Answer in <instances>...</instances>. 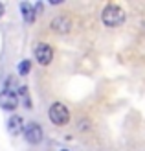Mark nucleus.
I'll use <instances>...</instances> for the list:
<instances>
[{
	"mask_svg": "<svg viewBox=\"0 0 145 151\" xmlns=\"http://www.w3.org/2000/svg\"><path fill=\"white\" fill-rule=\"evenodd\" d=\"M101 20L109 28L121 26V24H123V20H125V11L121 9L119 6H116V4H109L103 9V13H101Z\"/></svg>",
	"mask_w": 145,
	"mask_h": 151,
	"instance_id": "1",
	"label": "nucleus"
},
{
	"mask_svg": "<svg viewBox=\"0 0 145 151\" xmlns=\"http://www.w3.org/2000/svg\"><path fill=\"white\" fill-rule=\"evenodd\" d=\"M48 116H50V120H51L55 125H64V124L70 122V112H68L66 105L59 103V101L51 103V107H50V111H48Z\"/></svg>",
	"mask_w": 145,
	"mask_h": 151,
	"instance_id": "2",
	"label": "nucleus"
},
{
	"mask_svg": "<svg viewBox=\"0 0 145 151\" xmlns=\"http://www.w3.org/2000/svg\"><path fill=\"white\" fill-rule=\"evenodd\" d=\"M35 59L39 65H50L51 59H53V50H51L50 44H46V42L37 44L35 46Z\"/></svg>",
	"mask_w": 145,
	"mask_h": 151,
	"instance_id": "3",
	"label": "nucleus"
},
{
	"mask_svg": "<svg viewBox=\"0 0 145 151\" xmlns=\"http://www.w3.org/2000/svg\"><path fill=\"white\" fill-rule=\"evenodd\" d=\"M24 137H26V140L29 144H39L42 140V127L39 124H35V122L24 125Z\"/></svg>",
	"mask_w": 145,
	"mask_h": 151,
	"instance_id": "4",
	"label": "nucleus"
},
{
	"mask_svg": "<svg viewBox=\"0 0 145 151\" xmlns=\"http://www.w3.org/2000/svg\"><path fill=\"white\" fill-rule=\"evenodd\" d=\"M19 105V98L15 92H11V90H2L0 92V107L6 109V111H15Z\"/></svg>",
	"mask_w": 145,
	"mask_h": 151,
	"instance_id": "5",
	"label": "nucleus"
},
{
	"mask_svg": "<svg viewBox=\"0 0 145 151\" xmlns=\"http://www.w3.org/2000/svg\"><path fill=\"white\" fill-rule=\"evenodd\" d=\"M50 28H51V32H55V33H68L72 29V22L68 17H64V15H59V17H55L50 22Z\"/></svg>",
	"mask_w": 145,
	"mask_h": 151,
	"instance_id": "6",
	"label": "nucleus"
},
{
	"mask_svg": "<svg viewBox=\"0 0 145 151\" xmlns=\"http://www.w3.org/2000/svg\"><path fill=\"white\" fill-rule=\"evenodd\" d=\"M7 129H9V133L13 134V137L24 133V120H22L19 114H13L9 118V122H7Z\"/></svg>",
	"mask_w": 145,
	"mask_h": 151,
	"instance_id": "7",
	"label": "nucleus"
},
{
	"mask_svg": "<svg viewBox=\"0 0 145 151\" xmlns=\"http://www.w3.org/2000/svg\"><path fill=\"white\" fill-rule=\"evenodd\" d=\"M20 11H22V17H24V20L28 22V24H31V22L35 20V9H33L31 4L22 2L20 4Z\"/></svg>",
	"mask_w": 145,
	"mask_h": 151,
	"instance_id": "8",
	"label": "nucleus"
},
{
	"mask_svg": "<svg viewBox=\"0 0 145 151\" xmlns=\"http://www.w3.org/2000/svg\"><path fill=\"white\" fill-rule=\"evenodd\" d=\"M19 94L22 96V100H24V105L29 109L31 107V100H29V94H28V87H19Z\"/></svg>",
	"mask_w": 145,
	"mask_h": 151,
	"instance_id": "9",
	"label": "nucleus"
},
{
	"mask_svg": "<svg viewBox=\"0 0 145 151\" xmlns=\"http://www.w3.org/2000/svg\"><path fill=\"white\" fill-rule=\"evenodd\" d=\"M29 68H31V63H29V59H24V61L19 63V74L20 76H26L29 72Z\"/></svg>",
	"mask_w": 145,
	"mask_h": 151,
	"instance_id": "10",
	"label": "nucleus"
},
{
	"mask_svg": "<svg viewBox=\"0 0 145 151\" xmlns=\"http://www.w3.org/2000/svg\"><path fill=\"white\" fill-rule=\"evenodd\" d=\"M4 15V6H2V2H0V17Z\"/></svg>",
	"mask_w": 145,
	"mask_h": 151,
	"instance_id": "11",
	"label": "nucleus"
},
{
	"mask_svg": "<svg viewBox=\"0 0 145 151\" xmlns=\"http://www.w3.org/2000/svg\"><path fill=\"white\" fill-rule=\"evenodd\" d=\"M61 151H68V149H61Z\"/></svg>",
	"mask_w": 145,
	"mask_h": 151,
	"instance_id": "12",
	"label": "nucleus"
}]
</instances>
